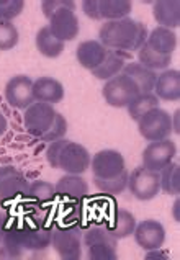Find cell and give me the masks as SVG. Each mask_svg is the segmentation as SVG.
<instances>
[{"instance_id":"cell-1","label":"cell","mask_w":180,"mask_h":260,"mask_svg":"<svg viewBox=\"0 0 180 260\" xmlns=\"http://www.w3.org/2000/svg\"><path fill=\"white\" fill-rule=\"evenodd\" d=\"M136 38H138V21L126 17L122 20L105 21V25L99 31V41L107 49L116 51H136Z\"/></svg>"},{"instance_id":"cell-2","label":"cell","mask_w":180,"mask_h":260,"mask_svg":"<svg viewBox=\"0 0 180 260\" xmlns=\"http://www.w3.org/2000/svg\"><path fill=\"white\" fill-rule=\"evenodd\" d=\"M103 99L113 108H125L141 93L138 84L126 74H118L103 85Z\"/></svg>"},{"instance_id":"cell-3","label":"cell","mask_w":180,"mask_h":260,"mask_svg":"<svg viewBox=\"0 0 180 260\" xmlns=\"http://www.w3.org/2000/svg\"><path fill=\"white\" fill-rule=\"evenodd\" d=\"M52 249L64 260H79L82 257V229L76 224L54 226L52 229Z\"/></svg>"},{"instance_id":"cell-4","label":"cell","mask_w":180,"mask_h":260,"mask_svg":"<svg viewBox=\"0 0 180 260\" xmlns=\"http://www.w3.org/2000/svg\"><path fill=\"white\" fill-rule=\"evenodd\" d=\"M128 188L131 195L139 202H149L159 195L161 175L159 172H154L142 166L136 167L128 175Z\"/></svg>"},{"instance_id":"cell-5","label":"cell","mask_w":180,"mask_h":260,"mask_svg":"<svg viewBox=\"0 0 180 260\" xmlns=\"http://www.w3.org/2000/svg\"><path fill=\"white\" fill-rule=\"evenodd\" d=\"M138 131L149 143L167 139L172 135L170 115L159 107L147 111L144 116H141L138 120Z\"/></svg>"},{"instance_id":"cell-6","label":"cell","mask_w":180,"mask_h":260,"mask_svg":"<svg viewBox=\"0 0 180 260\" xmlns=\"http://www.w3.org/2000/svg\"><path fill=\"white\" fill-rule=\"evenodd\" d=\"M57 111L54 107L49 105V103H41V102H35L32 103L23 115V124L26 131L35 138H41L43 135H46L49 128L54 123Z\"/></svg>"},{"instance_id":"cell-7","label":"cell","mask_w":180,"mask_h":260,"mask_svg":"<svg viewBox=\"0 0 180 260\" xmlns=\"http://www.w3.org/2000/svg\"><path fill=\"white\" fill-rule=\"evenodd\" d=\"M90 157L88 151L79 143H72V141H66L61 152H59L57 159V169L64 170L66 174L80 175L90 167Z\"/></svg>"},{"instance_id":"cell-8","label":"cell","mask_w":180,"mask_h":260,"mask_svg":"<svg viewBox=\"0 0 180 260\" xmlns=\"http://www.w3.org/2000/svg\"><path fill=\"white\" fill-rule=\"evenodd\" d=\"M177 154V146L169 139L154 141L146 146L142 151V167H146L154 172H161L169 164L174 162V157Z\"/></svg>"},{"instance_id":"cell-9","label":"cell","mask_w":180,"mask_h":260,"mask_svg":"<svg viewBox=\"0 0 180 260\" xmlns=\"http://www.w3.org/2000/svg\"><path fill=\"white\" fill-rule=\"evenodd\" d=\"M25 175L13 166H0V202H12L18 197H28Z\"/></svg>"},{"instance_id":"cell-10","label":"cell","mask_w":180,"mask_h":260,"mask_svg":"<svg viewBox=\"0 0 180 260\" xmlns=\"http://www.w3.org/2000/svg\"><path fill=\"white\" fill-rule=\"evenodd\" d=\"M90 166H92L94 178H103V180L119 175L126 169L122 152L113 149L99 151L90 160Z\"/></svg>"},{"instance_id":"cell-11","label":"cell","mask_w":180,"mask_h":260,"mask_svg":"<svg viewBox=\"0 0 180 260\" xmlns=\"http://www.w3.org/2000/svg\"><path fill=\"white\" fill-rule=\"evenodd\" d=\"M5 100L13 108L26 110L35 103L33 96V80L28 76H15L5 85Z\"/></svg>"},{"instance_id":"cell-12","label":"cell","mask_w":180,"mask_h":260,"mask_svg":"<svg viewBox=\"0 0 180 260\" xmlns=\"http://www.w3.org/2000/svg\"><path fill=\"white\" fill-rule=\"evenodd\" d=\"M134 241L144 250L161 249L166 241V229L156 219H144L134 228Z\"/></svg>"},{"instance_id":"cell-13","label":"cell","mask_w":180,"mask_h":260,"mask_svg":"<svg viewBox=\"0 0 180 260\" xmlns=\"http://www.w3.org/2000/svg\"><path fill=\"white\" fill-rule=\"evenodd\" d=\"M49 29L59 41H72L79 35V20L69 9H59L49 17Z\"/></svg>"},{"instance_id":"cell-14","label":"cell","mask_w":180,"mask_h":260,"mask_svg":"<svg viewBox=\"0 0 180 260\" xmlns=\"http://www.w3.org/2000/svg\"><path fill=\"white\" fill-rule=\"evenodd\" d=\"M54 188L56 195L61 198H66L74 203H80L88 193V183L80 175L66 174L59 178L57 183H54Z\"/></svg>"},{"instance_id":"cell-15","label":"cell","mask_w":180,"mask_h":260,"mask_svg":"<svg viewBox=\"0 0 180 260\" xmlns=\"http://www.w3.org/2000/svg\"><path fill=\"white\" fill-rule=\"evenodd\" d=\"M107 51L108 49L99 40H87L79 43V46L76 49V57L82 68L94 71L105 61Z\"/></svg>"},{"instance_id":"cell-16","label":"cell","mask_w":180,"mask_h":260,"mask_svg":"<svg viewBox=\"0 0 180 260\" xmlns=\"http://www.w3.org/2000/svg\"><path fill=\"white\" fill-rule=\"evenodd\" d=\"M33 96L35 102L56 105L64 99V87L52 77H40L33 80Z\"/></svg>"},{"instance_id":"cell-17","label":"cell","mask_w":180,"mask_h":260,"mask_svg":"<svg viewBox=\"0 0 180 260\" xmlns=\"http://www.w3.org/2000/svg\"><path fill=\"white\" fill-rule=\"evenodd\" d=\"M154 95L159 100L175 102L180 99V72L175 69H166L157 76L154 85Z\"/></svg>"},{"instance_id":"cell-18","label":"cell","mask_w":180,"mask_h":260,"mask_svg":"<svg viewBox=\"0 0 180 260\" xmlns=\"http://www.w3.org/2000/svg\"><path fill=\"white\" fill-rule=\"evenodd\" d=\"M128 57H130V53H126V51L108 49L107 56H105V61L97 69H94L92 74L97 79L107 82V80H110L111 77L122 74L125 64H126V59Z\"/></svg>"},{"instance_id":"cell-19","label":"cell","mask_w":180,"mask_h":260,"mask_svg":"<svg viewBox=\"0 0 180 260\" xmlns=\"http://www.w3.org/2000/svg\"><path fill=\"white\" fill-rule=\"evenodd\" d=\"M154 20L162 28L174 29L180 25V4L178 0H157L153 4Z\"/></svg>"},{"instance_id":"cell-20","label":"cell","mask_w":180,"mask_h":260,"mask_svg":"<svg viewBox=\"0 0 180 260\" xmlns=\"http://www.w3.org/2000/svg\"><path fill=\"white\" fill-rule=\"evenodd\" d=\"M147 48L162 56H172L177 48V35L172 29L157 26L147 35Z\"/></svg>"},{"instance_id":"cell-21","label":"cell","mask_w":180,"mask_h":260,"mask_svg":"<svg viewBox=\"0 0 180 260\" xmlns=\"http://www.w3.org/2000/svg\"><path fill=\"white\" fill-rule=\"evenodd\" d=\"M105 226L110 231V234L115 237L116 241L125 239L134 233V228H136V218L128 210H115L113 216L108 222H105Z\"/></svg>"},{"instance_id":"cell-22","label":"cell","mask_w":180,"mask_h":260,"mask_svg":"<svg viewBox=\"0 0 180 260\" xmlns=\"http://www.w3.org/2000/svg\"><path fill=\"white\" fill-rule=\"evenodd\" d=\"M123 74H126L128 77H131L134 82L138 84L141 93H149L154 90V85H156V79H157V74L151 69L144 68L142 64L139 62H126L125 68L122 71Z\"/></svg>"},{"instance_id":"cell-23","label":"cell","mask_w":180,"mask_h":260,"mask_svg":"<svg viewBox=\"0 0 180 260\" xmlns=\"http://www.w3.org/2000/svg\"><path fill=\"white\" fill-rule=\"evenodd\" d=\"M35 44H36V49L40 51V54L49 59L59 57L64 53V43L59 41L56 36L51 33L49 26H43L38 29Z\"/></svg>"},{"instance_id":"cell-24","label":"cell","mask_w":180,"mask_h":260,"mask_svg":"<svg viewBox=\"0 0 180 260\" xmlns=\"http://www.w3.org/2000/svg\"><path fill=\"white\" fill-rule=\"evenodd\" d=\"M133 10L130 0H99V13L102 20H122Z\"/></svg>"},{"instance_id":"cell-25","label":"cell","mask_w":180,"mask_h":260,"mask_svg":"<svg viewBox=\"0 0 180 260\" xmlns=\"http://www.w3.org/2000/svg\"><path fill=\"white\" fill-rule=\"evenodd\" d=\"M138 62L144 66V68L154 71V72L156 71H166L172 62V56L157 54L153 49L147 48V44H142V46L138 49Z\"/></svg>"},{"instance_id":"cell-26","label":"cell","mask_w":180,"mask_h":260,"mask_svg":"<svg viewBox=\"0 0 180 260\" xmlns=\"http://www.w3.org/2000/svg\"><path fill=\"white\" fill-rule=\"evenodd\" d=\"M157 107H159V99L154 95V92H149V93H139L126 108H128V115L131 116V120L138 121L147 111H151Z\"/></svg>"},{"instance_id":"cell-27","label":"cell","mask_w":180,"mask_h":260,"mask_svg":"<svg viewBox=\"0 0 180 260\" xmlns=\"http://www.w3.org/2000/svg\"><path fill=\"white\" fill-rule=\"evenodd\" d=\"M116 239L110 234L107 226L103 224H94L87 228L85 231H82V246H92V244H110V246L116 247Z\"/></svg>"},{"instance_id":"cell-28","label":"cell","mask_w":180,"mask_h":260,"mask_svg":"<svg viewBox=\"0 0 180 260\" xmlns=\"http://www.w3.org/2000/svg\"><path fill=\"white\" fill-rule=\"evenodd\" d=\"M26 198L33 200L36 205L49 203L56 198V188H54V185L46 180H33L28 185V197Z\"/></svg>"},{"instance_id":"cell-29","label":"cell","mask_w":180,"mask_h":260,"mask_svg":"<svg viewBox=\"0 0 180 260\" xmlns=\"http://www.w3.org/2000/svg\"><path fill=\"white\" fill-rule=\"evenodd\" d=\"M178 164L177 162H172L166 169H162L159 175H161V190L170 197H177L180 193V178H178Z\"/></svg>"},{"instance_id":"cell-30","label":"cell","mask_w":180,"mask_h":260,"mask_svg":"<svg viewBox=\"0 0 180 260\" xmlns=\"http://www.w3.org/2000/svg\"><path fill=\"white\" fill-rule=\"evenodd\" d=\"M128 170H123L122 174L108 178V180H103V178H94V183L97 190H100L102 193H107V195H119L128 188Z\"/></svg>"},{"instance_id":"cell-31","label":"cell","mask_w":180,"mask_h":260,"mask_svg":"<svg viewBox=\"0 0 180 260\" xmlns=\"http://www.w3.org/2000/svg\"><path fill=\"white\" fill-rule=\"evenodd\" d=\"M20 33L12 21L0 20V51H10L18 44Z\"/></svg>"},{"instance_id":"cell-32","label":"cell","mask_w":180,"mask_h":260,"mask_svg":"<svg viewBox=\"0 0 180 260\" xmlns=\"http://www.w3.org/2000/svg\"><path fill=\"white\" fill-rule=\"evenodd\" d=\"M87 249V258L90 260H115L118 257L116 247L110 244H92Z\"/></svg>"},{"instance_id":"cell-33","label":"cell","mask_w":180,"mask_h":260,"mask_svg":"<svg viewBox=\"0 0 180 260\" xmlns=\"http://www.w3.org/2000/svg\"><path fill=\"white\" fill-rule=\"evenodd\" d=\"M25 2L23 0H0V20L12 21L23 12Z\"/></svg>"},{"instance_id":"cell-34","label":"cell","mask_w":180,"mask_h":260,"mask_svg":"<svg viewBox=\"0 0 180 260\" xmlns=\"http://www.w3.org/2000/svg\"><path fill=\"white\" fill-rule=\"evenodd\" d=\"M67 133V121L66 118L61 115V113H56V118H54V123L49 128V131L46 135H43L40 139L44 141V143H52V141H57V139H63Z\"/></svg>"},{"instance_id":"cell-35","label":"cell","mask_w":180,"mask_h":260,"mask_svg":"<svg viewBox=\"0 0 180 260\" xmlns=\"http://www.w3.org/2000/svg\"><path fill=\"white\" fill-rule=\"evenodd\" d=\"M41 9H43L44 17L49 20L51 15L59 9H69L74 12L76 10V4H74L72 0H44L41 4Z\"/></svg>"},{"instance_id":"cell-36","label":"cell","mask_w":180,"mask_h":260,"mask_svg":"<svg viewBox=\"0 0 180 260\" xmlns=\"http://www.w3.org/2000/svg\"><path fill=\"white\" fill-rule=\"evenodd\" d=\"M67 139H57V141H52V143H49L48 149H46V160L48 164L52 167V169H57V159H59V152H61L63 146L66 144Z\"/></svg>"},{"instance_id":"cell-37","label":"cell","mask_w":180,"mask_h":260,"mask_svg":"<svg viewBox=\"0 0 180 260\" xmlns=\"http://www.w3.org/2000/svg\"><path fill=\"white\" fill-rule=\"evenodd\" d=\"M82 10L92 20H102L99 13V0H84L82 4Z\"/></svg>"},{"instance_id":"cell-38","label":"cell","mask_w":180,"mask_h":260,"mask_svg":"<svg viewBox=\"0 0 180 260\" xmlns=\"http://www.w3.org/2000/svg\"><path fill=\"white\" fill-rule=\"evenodd\" d=\"M147 28L142 25V23H139L138 21V38H136V51L142 46V44H146V41H147Z\"/></svg>"},{"instance_id":"cell-39","label":"cell","mask_w":180,"mask_h":260,"mask_svg":"<svg viewBox=\"0 0 180 260\" xmlns=\"http://www.w3.org/2000/svg\"><path fill=\"white\" fill-rule=\"evenodd\" d=\"M9 219H10L9 211L0 206V236H2V233L5 231V228L9 226Z\"/></svg>"},{"instance_id":"cell-40","label":"cell","mask_w":180,"mask_h":260,"mask_svg":"<svg viewBox=\"0 0 180 260\" xmlns=\"http://www.w3.org/2000/svg\"><path fill=\"white\" fill-rule=\"evenodd\" d=\"M146 258L147 260H166L167 258V254H164V252H161L159 249H153V250H147V254H146Z\"/></svg>"},{"instance_id":"cell-41","label":"cell","mask_w":180,"mask_h":260,"mask_svg":"<svg viewBox=\"0 0 180 260\" xmlns=\"http://www.w3.org/2000/svg\"><path fill=\"white\" fill-rule=\"evenodd\" d=\"M178 115H180V111H178V110H175L174 116L170 118V123H172V133H175V135H178V133H180V128H178Z\"/></svg>"},{"instance_id":"cell-42","label":"cell","mask_w":180,"mask_h":260,"mask_svg":"<svg viewBox=\"0 0 180 260\" xmlns=\"http://www.w3.org/2000/svg\"><path fill=\"white\" fill-rule=\"evenodd\" d=\"M7 128H9V123H7V118L0 113V136H4L7 133Z\"/></svg>"},{"instance_id":"cell-43","label":"cell","mask_w":180,"mask_h":260,"mask_svg":"<svg viewBox=\"0 0 180 260\" xmlns=\"http://www.w3.org/2000/svg\"><path fill=\"white\" fill-rule=\"evenodd\" d=\"M178 208H180V202H178V200H175V203H174V206H172V214H174V219H175V221H180Z\"/></svg>"}]
</instances>
